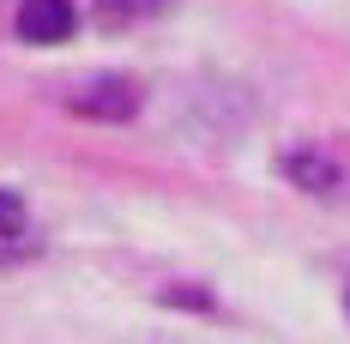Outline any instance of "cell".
<instances>
[{
  "instance_id": "cell-2",
  "label": "cell",
  "mask_w": 350,
  "mask_h": 344,
  "mask_svg": "<svg viewBox=\"0 0 350 344\" xmlns=\"http://www.w3.org/2000/svg\"><path fill=\"white\" fill-rule=\"evenodd\" d=\"M72 31H79L72 0H25L18 6V36L25 42H67Z\"/></svg>"
},
{
  "instance_id": "cell-1",
  "label": "cell",
  "mask_w": 350,
  "mask_h": 344,
  "mask_svg": "<svg viewBox=\"0 0 350 344\" xmlns=\"http://www.w3.org/2000/svg\"><path fill=\"white\" fill-rule=\"evenodd\" d=\"M139 103H145V91L133 79H91V85L67 91V109L79 121H133Z\"/></svg>"
},
{
  "instance_id": "cell-3",
  "label": "cell",
  "mask_w": 350,
  "mask_h": 344,
  "mask_svg": "<svg viewBox=\"0 0 350 344\" xmlns=\"http://www.w3.org/2000/svg\"><path fill=\"white\" fill-rule=\"evenodd\" d=\"M284 175H290L302 194H338V187H345V175H338V163H332L326 151H290V157H284Z\"/></svg>"
},
{
  "instance_id": "cell-5",
  "label": "cell",
  "mask_w": 350,
  "mask_h": 344,
  "mask_svg": "<svg viewBox=\"0 0 350 344\" xmlns=\"http://www.w3.org/2000/svg\"><path fill=\"white\" fill-rule=\"evenodd\" d=\"M18 230H25V200L0 194V236H18Z\"/></svg>"
},
{
  "instance_id": "cell-4",
  "label": "cell",
  "mask_w": 350,
  "mask_h": 344,
  "mask_svg": "<svg viewBox=\"0 0 350 344\" xmlns=\"http://www.w3.org/2000/svg\"><path fill=\"white\" fill-rule=\"evenodd\" d=\"M97 12H103L109 25H139L151 12H163V0H97Z\"/></svg>"
}]
</instances>
